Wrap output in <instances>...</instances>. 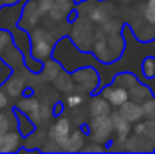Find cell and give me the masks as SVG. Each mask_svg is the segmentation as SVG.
<instances>
[{"label": "cell", "instance_id": "15", "mask_svg": "<svg viewBox=\"0 0 155 154\" xmlns=\"http://www.w3.org/2000/svg\"><path fill=\"white\" fill-rule=\"evenodd\" d=\"M23 88H24V82L21 77H17V76L11 77L6 83V91L11 97H18L23 92Z\"/></svg>", "mask_w": 155, "mask_h": 154}, {"label": "cell", "instance_id": "19", "mask_svg": "<svg viewBox=\"0 0 155 154\" xmlns=\"http://www.w3.org/2000/svg\"><path fill=\"white\" fill-rule=\"evenodd\" d=\"M130 95L133 97V100H146L149 97V89H146L145 86H139L137 83L134 86H131L130 89Z\"/></svg>", "mask_w": 155, "mask_h": 154}, {"label": "cell", "instance_id": "11", "mask_svg": "<svg viewBox=\"0 0 155 154\" xmlns=\"http://www.w3.org/2000/svg\"><path fill=\"white\" fill-rule=\"evenodd\" d=\"M111 121H113V127H114V130H116L117 135H119V139L124 141V139L128 136L130 130H131V127H130L131 122H130V121H128L120 112L113 113V115H111Z\"/></svg>", "mask_w": 155, "mask_h": 154}, {"label": "cell", "instance_id": "21", "mask_svg": "<svg viewBox=\"0 0 155 154\" xmlns=\"http://www.w3.org/2000/svg\"><path fill=\"white\" fill-rule=\"evenodd\" d=\"M142 70H143V74H145L148 79L155 77V57H146V59L143 60Z\"/></svg>", "mask_w": 155, "mask_h": 154}, {"label": "cell", "instance_id": "31", "mask_svg": "<svg viewBox=\"0 0 155 154\" xmlns=\"http://www.w3.org/2000/svg\"><path fill=\"white\" fill-rule=\"evenodd\" d=\"M6 104H8V97H6V94L0 92V109H3Z\"/></svg>", "mask_w": 155, "mask_h": 154}, {"label": "cell", "instance_id": "16", "mask_svg": "<svg viewBox=\"0 0 155 154\" xmlns=\"http://www.w3.org/2000/svg\"><path fill=\"white\" fill-rule=\"evenodd\" d=\"M54 83H56L57 89H60L62 92H69V91H72V88H74V79H71L66 73H62V71H60V74L54 79Z\"/></svg>", "mask_w": 155, "mask_h": 154}, {"label": "cell", "instance_id": "10", "mask_svg": "<svg viewBox=\"0 0 155 154\" xmlns=\"http://www.w3.org/2000/svg\"><path fill=\"white\" fill-rule=\"evenodd\" d=\"M71 11V2L69 0H54L48 11V15L53 21H60L66 18V15Z\"/></svg>", "mask_w": 155, "mask_h": 154}, {"label": "cell", "instance_id": "26", "mask_svg": "<svg viewBox=\"0 0 155 154\" xmlns=\"http://www.w3.org/2000/svg\"><path fill=\"white\" fill-rule=\"evenodd\" d=\"M11 39H12V38H11V35H9L8 32L0 30V53L11 44Z\"/></svg>", "mask_w": 155, "mask_h": 154}, {"label": "cell", "instance_id": "7", "mask_svg": "<svg viewBox=\"0 0 155 154\" xmlns=\"http://www.w3.org/2000/svg\"><path fill=\"white\" fill-rule=\"evenodd\" d=\"M103 97L113 106H122L128 101L130 92L124 86H114V88H105L103 91Z\"/></svg>", "mask_w": 155, "mask_h": 154}, {"label": "cell", "instance_id": "14", "mask_svg": "<svg viewBox=\"0 0 155 154\" xmlns=\"http://www.w3.org/2000/svg\"><path fill=\"white\" fill-rule=\"evenodd\" d=\"M110 112V103L107 101L104 97H95L91 103V113L94 116L100 115H108Z\"/></svg>", "mask_w": 155, "mask_h": 154}, {"label": "cell", "instance_id": "23", "mask_svg": "<svg viewBox=\"0 0 155 154\" xmlns=\"http://www.w3.org/2000/svg\"><path fill=\"white\" fill-rule=\"evenodd\" d=\"M116 83L117 85H122V86H130L131 88V86H134L137 83V80L131 74H122V76H117L116 77Z\"/></svg>", "mask_w": 155, "mask_h": 154}, {"label": "cell", "instance_id": "17", "mask_svg": "<svg viewBox=\"0 0 155 154\" xmlns=\"http://www.w3.org/2000/svg\"><path fill=\"white\" fill-rule=\"evenodd\" d=\"M60 65L57 63V62H54V60H47L45 62V67L42 68V76H44V79L45 80H54L59 74H60Z\"/></svg>", "mask_w": 155, "mask_h": 154}, {"label": "cell", "instance_id": "29", "mask_svg": "<svg viewBox=\"0 0 155 154\" xmlns=\"http://www.w3.org/2000/svg\"><path fill=\"white\" fill-rule=\"evenodd\" d=\"M66 101H68V106H69V107H77V106L81 104L83 98H81V95H78V94H71Z\"/></svg>", "mask_w": 155, "mask_h": 154}, {"label": "cell", "instance_id": "6", "mask_svg": "<svg viewBox=\"0 0 155 154\" xmlns=\"http://www.w3.org/2000/svg\"><path fill=\"white\" fill-rule=\"evenodd\" d=\"M69 135H71V125H69V121L66 118H59L50 130V138L60 148L63 147V144L66 142Z\"/></svg>", "mask_w": 155, "mask_h": 154}, {"label": "cell", "instance_id": "5", "mask_svg": "<svg viewBox=\"0 0 155 154\" xmlns=\"http://www.w3.org/2000/svg\"><path fill=\"white\" fill-rule=\"evenodd\" d=\"M72 79H74V82H75L78 86H81L84 91H92V89H95L97 85L100 83V82H98V74H97V71H95L94 68H91V67H84V68L77 70V71L74 73Z\"/></svg>", "mask_w": 155, "mask_h": 154}, {"label": "cell", "instance_id": "4", "mask_svg": "<svg viewBox=\"0 0 155 154\" xmlns=\"http://www.w3.org/2000/svg\"><path fill=\"white\" fill-rule=\"evenodd\" d=\"M113 130H114L113 121L108 115L94 116L91 121V136H92L94 142H98V144L105 142L110 138Z\"/></svg>", "mask_w": 155, "mask_h": 154}, {"label": "cell", "instance_id": "9", "mask_svg": "<svg viewBox=\"0 0 155 154\" xmlns=\"http://www.w3.org/2000/svg\"><path fill=\"white\" fill-rule=\"evenodd\" d=\"M20 135L17 132H6L0 135V153H12L20 147Z\"/></svg>", "mask_w": 155, "mask_h": 154}, {"label": "cell", "instance_id": "13", "mask_svg": "<svg viewBox=\"0 0 155 154\" xmlns=\"http://www.w3.org/2000/svg\"><path fill=\"white\" fill-rule=\"evenodd\" d=\"M84 147V138H83V133L81 132H74L69 135V138L66 139V142L63 144L62 150L65 151H80L83 150Z\"/></svg>", "mask_w": 155, "mask_h": 154}, {"label": "cell", "instance_id": "28", "mask_svg": "<svg viewBox=\"0 0 155 154\" xmlns=\"http://www.w3.org/2000/svg\"><path fill=\"white\" fill-rule=\"evenodd\" d=\"M9 127H11V122H9V119H8V115L0 113V135L6 133V132L9 130Z\"/></svg>", "mask_w": 155, "mask_h": 154}, {"label": "cell", "instance_id": "22", "mask_svg": "<svg viewBox=\"0 0 155 154\" xmlns=\"http://www.w3.org/2000/svg\"><path fill=\"white\" fill-rule=\"evenodd\" d=\"M89 17H91L92 21H97V23H104L105 18H107V15H105V12L101 6H95L94 9H91Z\"/></svg>", "mask_w": 155, "mask_h": 154}, {"label": "cell", "instance_id": "24", "mask_svg": "<svg viewBox=\"0 0 155 154\" xmlns=\"http://www.w3.org/2000/svg\"><path fill=\"white\" fill-rule=\"evenodd\" d=\"M142 107H143L145 116H148V118H151V119H155V101L154 100H149V101L143 103Z\"/></svg>", "mask_w": 155, "mask_h": 154}, {"label": "cell", "instance_id": "30", "mask_svg": "<svg viewBox=\"0 0 155 154\" xmlns=\"http://www.w3.org/2000/svg\"><path fill=\"white\" fill-rule=\"evenodd\" d=\"M84 150H86V151H97V153H98V151H103V147H100V144H98V142H95V145L86 147Z\"/></svg>", "mask_w": 155, "mask_h": 154}, {"label": "cell", "instance_id": "1", "mask_svg": "<svg viewBox=\"0 0 155 154\" xmlns=\"http://www.w3.org/2000/svg\"><path fill=\"white\" fill-rule=\"evenodd\" d=\"M95 54L101 60H113L124 49L122 39L116 33H107L105 30L97 32V39L94 43Z\"/></svg>", "mask_w": 155, "mask_h": 154}, {"label": "cell", "instance_id": "18", "mask_svg": "<svg viewBox=\"0 0 155 154\" xmlns=\"http://www.w3.org/2000/svg\"><path fill=\"white\" fill-rule=\"evenodd\" d=\"M39 107H41V104L38 103V100H35V98H24L23 101L18 103V109L23 110V112L27 113V115H32V113L36 112Z\"/></svg>", "mask_w": 155, "mask_h": 154}, {"label": "cell", "instance_id": "3", "mask_svg": "<svg viewBox=\"0 0 155 154\" xmlns=\"http://www.w3.org/2000/svg\"><path fill=\"white\" fill-rule=\"evenodd\" d=\"M71 36L80 49H89L91 46H94V29L91 21L87 18L77 20L72 26Z\"/></svg>", "mask_w": 155, "mask_h": 154}, {"label": "cell", "instance_id": "25", "mask_svg": "<svg viewBox=\"0 0 155 154\" xmlns=\"http://www.w3.org/2000/svg\"><path fill=\"white\" fill-rule=\"evenodd\" d=\"M20 121H21V124H20V128H21V132L24 133V135H29L30 132H32V124H30V121H32V118H26L24 115L20 118Z\"/></svg>", "mask_w": 155, "mask_h": 154}, {"label": "cell", "instance_id": "20", "mask_svg": "<svg viewBox=\"0 0 155 154\" xmlns=\"http://www.w3.org/2000/svg\"><path fill=\"white\" fill-rule=\"evenodd\" d=\"M143 15H145V20L155 26V0H148L146 5H145V9H143Z\"/></svg>", "mask_w": 155, "mask_h": 154}, {"label": "cell", "instance_id": "8", "mask_svg": "<svg viewBox=\"0 0 155 154\" xmlns=\"http://www.w3.org/2000/svg\"><path fill=\"white\" fill-rule=\"evenodd\" d=\"M119 112L130 121V122H137V121H140L143 116H145V113H143V107L140 106V104H137V103H124L122 106H119Z\"/></svg>", "mask_w": 155, "mask_h": 154}, {"label": "cell", "instance_id": "12", "mask_svg": "<svg viewBox=\"0 0 155 154\" xmlns=\"http://www.w3.org/2000/svg\"><path fill=\"white\" fill-rule=\"evenodd\" d=\"M41 11L36 5L35 0H29V3L24 6V11H23V20L26 23V26H35L41 17Z\"/></svg>", "mask_w": 155, "mask_h": 154}, {"label": "cell", "instance_id": "32", "mask_svg": "<svg viewBox=\"0 0 155 154\" xmlns=\"http://www.w3.org/2000/svg\"><path fill=\"white\" fill-rule=\"evenodd\" d=\"M5 5H14V3H17L18 0H2Z\"/></svg>", "mask_w": 155, "mask_h": 154}, {"label": "cell", "instance_id": "2", "mask_svg": "<svg viewBox=\"0 0 155 154\" xmlns=\"http://www.w3.org/2000/svg\"><path fill=\"white\" fill-rule=\"evenodd\" d=\"M53 36L44 29H35L30 33V50L36 60L47 59L53 51Z\"/></svg>", "mask_w": 155, "mask_h": 154}, {"label": "cell", "instance_id": "27", "mask_svg": "<svg viewBox=\"0 0 155 154\" xmlns=\"http://www.w3.org/2000/svg\"><path fill=\"white\" fill-rule=\"evenodd\" d=\"M35 2H36L41 14H48V11H50V8H51L54 0H35Z\"/></svg>", "mask_w": 155, "mask_h": 154}]
</instances>
